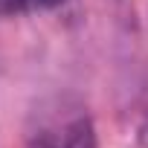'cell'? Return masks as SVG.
Returning a JSON list of instances; mask_svg holds the SVG:
<instances>
[{
    "instance_id": "3",
    "label": "cell",
    "mask_w": 148,
    "mask_h": 148,
    "mask_svg": "<svg viewBox=\"0 0 148 148\" xmlns=\"http://www.w3.org/2000/svg\"><path fill=\"white\" fill-rule=\"evenodd\" d=\"M29 148H64V139L55 136V134H49V131H41L38 136H32Z\"/></svg>"
},
{
    "instance_id": "4",
    "label": "cell",
    "mask_w": 148,
    "mask_h": 148,
    "mask_svg": "<svg viewBox=\"0 0 148 148\" xmlns=\"http://www.w3.org/2000/svg\"><path fill=\"white\" fill-rule=\"evenodd\" d=\"M136 136H139V142L148 148V116L142 119V125H139V134H136Z\"/></svg>"
},
{
    "instance_id": "1",
    "label": "cell",
    "mask_w": 148,
    "mask_h": 148,
    "mask_svg": "<svg viewBox=\"0 0 148 148\" xmlns=\"http://www.w3.org/2000/svg\"><path fill=\"white\" fill-rule=\"evenodd\" d=\"M61 139H64V148H96V128L87 116H79L64 128Z\"/></svg>"
},
{
    "instance_id": "2",
    "label": "cell",
    "mask_w": 148,
    "mask_h": 148,
    "mask_svg": "<svg viewBox=\"0 0 148 148\" xmlns=\"http://www.w3.org/2000/svg\"><path fill=\"white\" fill-rule=\"evenodd\" d=\"M64 3V0H0V15H23V12H44Z\"/></svg>"
}]
</instances>
